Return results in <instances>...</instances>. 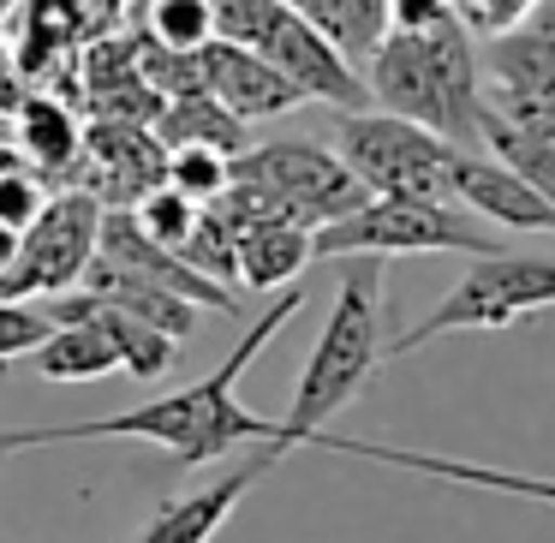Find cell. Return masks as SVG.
Returning a JSON list of instances; mask_svg holds the SVG:
<instances>
[{"mask_svg": "<svg viewBox=\"0 0 555 543\" xmlns=\"http://www.w3.org/2000/svg\"><path fill=\"white\" fill-rule=\"evenodd\" d=\"M299 305H305V287H281L275 305L240 335V347H233L209 376H197L192 388H180V395H162V400H144V406H132V412H108V418H85V424L0 430V460L25 454V448H73V442H156L173 454L180 471H197V466H209V460L233 454V448H245V442L269 448L275 418L245 406L240 376L251 371L257 352L299 316Z\"/></svg>", "mask_w": 555, "mask_h": 543, "instance_id": "6da1fadb", "label": "cell"}, {"mask_svg": "<svg viewBox=\"0 0 555 543\" xmlns=\"http://www.w3.org/2000/svg\"><path fill=\"white\" fill-rule=\"evenodd\" d=\"M376 364H383V257H352L335 287L323 335H317L299 383H293V406L275 418V436H269L263 454L281 466V454L311 448V436L328 430V418L364 395Z\"/></svg>", "mask_w": 555, "mask_h": 543, "instance_id": "7a4b0ae2", "label": "cell"}, {"mask_svg": "<svg viewBox=\"0 0 555 543\" xmlns=\"http://www.w3.org/2000/svg\"><path fill=\"white\" fill-rule=\"evenodd\" d=\"M359 78L371 90V108L418 120L424 132L448 138L454 150L478 144L483 90H478L472 30L460 18H442L430 30H388Z\"/></svg>", "mask_w": 555, "mask_h": 543, "instance_id": "3957f363", "label": "cell"}, {"mask_svg": "<svg viewBox=\"0 0 555 543\" xmlns=\"http://www.w3.org/2000/svg\"><path fill=\"white\" fill-rule=\"evenodd\" d=\"M216 13V42L233 49H251L263 66H275L305 102H323L335 114L371 108V90H364L359 66L340 61L287 0H209Z\"/></svg>", "mask_w": 555, "mask_h": 543, "instance_id": "277c9868", "label": "cell"}, {"mask_svg": "<svg viewBox=\"0 0 555 543\" xmlns=\"http://www.w3.org/2000/svg\"><path fill=\"white\" fill-rule=\"evenodd\" d=\"M538 311H555V257L495 251V257H478L442 293V305L430 316H418L406 335L388 340L383 359H406V352L430 347L442 335H495V328H514Z\"/></svg>", "mask_w": 555, "mask_h": 543, "instance_id": "5b68a950", "label": "cell"}, {"mask_svg": "<svg viewBox=\"0 0 555 543\" xmlns=\"http://www.w3.org/2000/svg\"><path fill=\"white\" fill-rule=\"evenodd\" d=\"M418 251L495 257L507 245L472 209L436 204V197H364L352 216L311 233V257H418Z\"/></svg>", "mask_w": 555, "mask_h": 543, "instance_id": "8992f818", "label": "cell"}, {"mask_svg": "<svg viewBox=\"0 0 555 543\" xmlns=\"http://www.w3.org/2000/svg\"><path fill=\"white\" fill-rule=\"evenodd\" d=\"M335 156L371 197H436L454 204L448 192V161L454 144L424 132L418 120H400L383 108H352L335 114Z\"/></svg>", "mask_w": 555, "mask_h": 543, "instance_id": "52a82bcc", "label": "cell"}, {"mask_svg": "<svg viewBox=\"0 0 555 543\" xmlns=\"http://www.w3.org/2000/svg\"><path fill=\"white\" fill-rule=\"evenodd\" d=\"M233 180L263 192L269 204L281 209L299 228H328V221L352 216L364 204V185L347 173V161L328 144H311V138H269V144H251L245 156H233Z\"/></svg>", "mask_w": 555, "mask_h": 543, "instance_id": "ba28073f", "label": "cell"}, {"mask_svg": "<svg viewBox=\"0 0 555 543\" xmlns=\"http://www.w3.org/2000/svg\"><path fill=\"white\" fill-rule=\"evenodd\" d=\"M96 233H102V204L78 185L49 192L42 216L18 233V257L0 275V299H54L73 293L85 281L90 257H96Z\"/></svg>", "mask_w": 555, "mask_h": 543, "instance_id": "9c48e42d", "label": "cell"}, {"mask_svg": "<svg viewBox=\"0 0 555 543\" xmlns=\"http://www.w3.org/2000/svg\"><path fill=\"white\" fill-rule=\"evenodd\" d=\"M168 150L150 126H120V120H90L85 126V168H78V192H90L102 209H132L144 192L162 185Z\"/></svg>", "mask_w": 555, "mask_h": 543, "instance_id": "30bf717a", "label": "cell"}, {"mask_svg": "<svg viewBox=\"0 0 555 543\" xmlns=\"http://www.w3.org/2000/svg\"><path fill=\"white\" fill-rule=\"evenodd\" d=\"M96 257H108V263L132 269V275L156 281V287H168V293H180L185 305H197V311L240 316V293H233V287H221V281H209V275H197V269L185 263L180 251L156 245V240H150V233L132 221V209H102Z\"/></svg>", "mask_w": 555, "mask_h": 543, "instance_id": "8fae6325", "label": "cell"}, {"mask_svg": "<svg viewBox=\"0 0 555 543\" xmlns=\"http://www.w3.org/2000/svg\"><path fill=\"white\" fill-rule=\"evenodd\" d=\"M448 192H454L460 209L495 221L507 233H555V204L543 192H531L514 168H502L495 156H478V150H454L448 161Z\"/></svg>", "mask_w": 555, "mask_h": 543, "instance_id": "7c38bea8", "label": "cell"}, {"mask_svg": "<svg viewBox=\"0 0 555 543\" xmlns=\"http://www.w3.org/2000/svg\"><path fill=\"white\" fill-rule=\"evenodd\" d=\"M37 305L49 311V323H90L114 347L120 376H132V383H156V376H168L173 359H180V340H168L162 328L138 323L132 311H120V305L96 299V293H85V287L54 293V299H37Z\"/></svg>", "mask_w": 555, "mask_h": 543, "instance_id": "4fadbf2b", "label": "cell"}, {"mask_svg": "<svg viewBox=\"0 0 555 543\" xmlns=\"http://www.w3.org/2000/svg\"><path fill=\"white\" fill-rule=\"evenodd\" d=\"M7 132L25 168H37L49 185H73L85 168V108L49 90H25L13 114H7Z\"/></svg>", "mask_w": 555, "mask_h": 543, "instance_id": "5bb4252c", "label": "cell"}, {"mask_svg": "<svg viewBox=\"0 0 555 543\" xmlns=\"http://www.w3.org/2000/svg\"><path fill=\"white\" fill-rule=\"evenodd\" d=\"M275 471V460L257 448L245 466H233L228 478H216V483H204V490H185V495H173V502H162L156 514H150V526L138 531L132 543H216V531L233 519V507L245 502V495L257 490V483Z\"/></svg>", "mask_w": 555, "mask_h": 543, "instance_id": "9a60e30c", "label": "cell"}, {"mask_svg": "<svg viewBox=\"0 0 555 543\" xmlns=\"http://www.w3.org/2000/svg\"><path fill=\"white\" fill-rule=\"evenodd\" d=\"M197 66H204V90L245 126L275 120V114H293L305 102L275 66H263L251 49H233V42H209V49H197Z\"/></svg>", "mask_w": 555, "mask_h": 543, "instance_id": "2e32d148", "label": "cell"}, {"mask_svg": "<svg viewBox=\"0 0 555 543\" xmlns=\"http://www.w3.org/2000/svg\"><path fill=\"white\" fill-rule=\"evenodd\" d=\"M78 287L96 293V299H108V305H120V311H132L138 323L162 328L168 340H192V328H197V305H185L180 293L156 287V281L132 275V269L108 263V257H90V269H85Z\"/></svg>", "mask_w": 555, "mask_h": 543, "instance_id": "e0dca14e", "label": "cell"}, {"mask_svg": "<svg viewBox=\"0 0 555 543\" xmlns=\"http://www.w3.org/2000/svg\"><path fill=\"white\" fill-rule=\"evenodd\" d=\"M150 132L162 138V150H216V156H228V161L251 150V126L233 120V114L221 108L209 90L162 102V114H156V126H150Z\"/></svg>", "mask_w": 555, "mask_h": 543, "instance_id": "ac0fdd59", "label": "cell"}, {"mask_svg": "<svg viewBox=\"0 0 555 543\" xmlns=\"http://www.w3.org/2000/svg\"><path fill=\"white\" fill-rule=\"evenodd\" d=\"M478 66L490 73V90L526 96V102H550L555 108V37H538V30L519 25L507 37H490Z\"/></svg>", "mask_w": 555, "mask_h": 543, "instance_id": "d6986e66", "label": "cell"}, {"mask_svg": "<svg viewBox=\"0 0 555 543\" xmlns=\"http://www.w3.org/2000/svg\"><path fill=\"white\" fill-rule=\"evenodd\" d=\"M233 257H240V287L281 293L311 263V228H299V221H257V228L240 233V251Z\"/></svg>", "mask_w": 555, "mask_h": 543, "instance_id": "ffe728a7", "label": "cell"}, {"mask_svg": "<svg viewBox=\"0 0 555 543\" xmlns=\"http://www.w3.org/2000/svg\"><path fill=\"white\" fill-rule=\"evenodd\" d=\"M287 7L352 66H364L388 37V0H287Z\"/></svg>", "mask_w": 555, "mask_h": 543, "instance_id": "44dd1931", "label": "cell"}, {"mask_svg": "<svg viewBox=\"0 0 555 543\" xmlns=\"http://www.w3.org/2000/svg\"><path fill=\"white\" fill-rule=\"evenodd\" d=\"M30 364H37L49 383H96V376H114V371H120L114 347H108V340H102L90 323H54V335L42 340L37 352H30Z\"/></svg>", "mask_w": 555, "mask_h": 543, "instance_id": "7402d4cb", "label": "cell"}, {"mask_svg": "<svg viewBox=\"0 0 555 543\" xmlns=\"http://www.w3.org/2000/svg\"><path fill=\"white\" fill-rule=\"evenodd\" d=\"M138 37L162 54H197L216 42V13H209V0H144Z\"/></svg>", "mask_w": 555, "mask_h": 543, "instance_id": "603a6c76", "label": "cell"}, {"mask_svg": "<svg viewBox=\"0 0 555 543\" xmlns=\"http://www.w3.org/2000/svg\"><path fill=\"white\" fill-rule=\"evenodd\" d=\"M162 185H173L180 197H192V204L204 209V204H216V197L233 185V161L216 156V150H168Z\"/></svg>", "mask_w": 555, "mask_h": 543, "instance_id": "cb8c5ba5", "label": "cell"}, {"mask_svg": "<svg viewBox=\"0 0 555 543\" xmlns=\"http://www.w3.org/2000/svg\"><path fill=\"white\" fill-rule=\"evenodd\" d=\"M132 221L150 233L156 245H168V251H180L185 240H192V228H197V204L192 197H180L173 185H156V192H144L132 204Z\"/></svg>", "mask_w": 555, "mask_h": 543, "instance_id": "d4e9b609", "label": "cell"}, {"mask_svg": "<svg viewBox=\"0 0 555 543\" xmlns=\"http://www.w3.org/2000/svg\"><path fill=\"white\" fill-rule=\"evenodd\" d=\"M49 335H54V323L37 299H0V371L13 359H30Z\"/></svg>", "mask_w": 555, "mask_h": 543, "instance_id": "484cf974", "label": "cell"}, {"mask_svg": "<svg viewBox=\"0 0 555 543\" xmlns=\"http://www.w3.org/2000/svg\"><path fill=\"white\" fill-rule=\"evenodd\" d=\"M54 185L42 180L37 168H25V161H13V168H0V228L25 233L30 221L42 216V204H49Z\"/></svg>", "mask_w": 555, "mask_h": 543, "instance_id": "4316f807", "label": "cell"}, {"mask_svg": "<svg viewBox=\"0 0 555 543\" xmlns=\"http://www.w3.org/2000/svg\"><path fill=\"white\" fill-rule=\"evenodd\" d=\"M531 7L538 0H454V18L466 30H478V37H507V30H519L531 18Z\"/></svg>", "mask_w": 555, "mask_h": 543, "instance_id": "83f0119b", "label": "cell"}, {"mask_svg": "<svg viewBox=\"0 0 555 543\" xmlns=\"http://www.w3.org/2000/svg\"><path fill=\"white\" fill-rule=\"evenodd\" d=\"M66 18H73L78 49H90V42H102V37H120L126 0H66Z\"/></svg>", "mask_w": 555, "mask_h": 543, "instance_id": "f1b7e54d", "label": "cell"}, {"mask_svg": "<svg viewBox=\"0 0 555 543\" xmlns=\"http://www.w3.org/2000/svg\"><path fill=\"white\" fill-rule=\"evenodd\" d=\"M442 18H454L448 0H388V30H430Z\"/></svg>", "mask_w": 555, "mask_h": 543, "instance_id": "f546056e", "label": "cell"}, {"mask_svg": "<svg viewBox=\"0 0 555 543\" xmlns=\"http://www.w3.org/2000/svg\"><path fill=\"white\" fill-rule=\"evenodd\" d=\"M25 73H18V61H13V49H7V37H0V120L25 102Z\"/></svg>", "mask_w": 555, "mask_h": 543, "instance_id": "4dcf8cb0", "label": "cell"}, {"mask_svg": "<svg viewBox=\"0 0 555 543\" xmlns=\"http://www.w3.org/2000/svg\"><path fill=\"white\" fill-rule=\"evenodd\" d=\"M526 30H538V37H555V0H538V7H531Z\"/></svg>", "mask_w": 555, "mask_h": 543, "instance_id": "1f68e13d", "label": "cell"}, {"mask_svg": "<svg viewBox=\"0 0 555 543\" xmlns=\"http://www.w3.org/2000/svg\"><path fill=\"white\" fill-rule=\"evenodd\" d=\"M13 257H18V233H13V228H0V275L13 269Z\"/></svg>", "mask_w": 555, "mask_h": 543, "instance_id": "d6a6232c", "label": "cell"}, {"mask_svg": "<svg viewBox=\"0 0 555 543\" xmlns=\"http://www.w3.org/2000/svg\"><path fill=\"white\" fill-rule=\"evenodd\" d=\"M13 7H18V0H0V18H7V13H13Z\"/></svg>", "mask_w": 555, "mask_h": 543, "instance_id": "836d02e7", "label": "cell"}, {"mask_svg": "<svg viewBox=\"0 0 555 543\" xmlns=\"http://www.w3.org/2000/svg\"><path fill=\"white\" fill-rule=\"evenodd\" d=\"M0 376H7V371H0Z\"/></svg>", "mask_w": 555, "mask_h": 543, "instance_id": "e575fe53", "label": "cell"}]
</instances>
